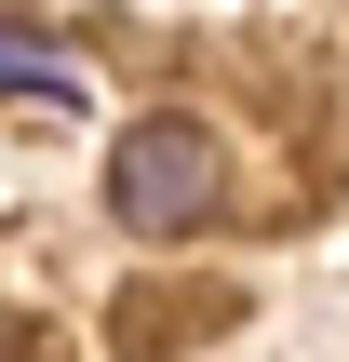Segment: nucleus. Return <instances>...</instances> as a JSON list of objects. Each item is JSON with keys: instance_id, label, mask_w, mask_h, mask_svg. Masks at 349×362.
<instances>
[{"instance_id": "1", "label": "nucleus", "mask_w": 349, "mask_h": 362, "mask_svg": "<svg viewBox=\"0 0 349 362\" xmlns=\"http://www.w3.org/2000/svg\"><path fill=\"white\" fill-rule=\"evenodd\" d=\"M215 202H229V161H215V134H202L188 107L135 121V134L108 148V215H121L135 242H188Z\"/></svg>"}, {"instance_id": "2", "label": "nucleus", "mask_w": 349, "mask_h": 362, "mask_svg": "<svg viewBox=\"0 0 349 362\" xmlns=\"http://www.w3.org/2000/svg\"><path fill=\"white\" fill-rule=\"evenodd\" d=\"M0 94H13V107H40V121H81V107H94V81H81L67 54H40L27 27H0Z\"/></svg>"}]
</instances>
